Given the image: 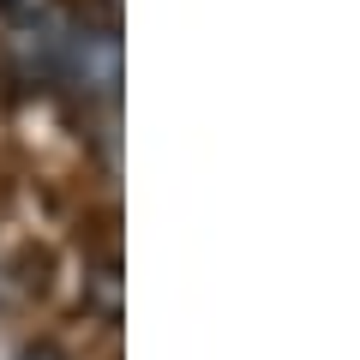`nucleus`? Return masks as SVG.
<instances>
[{"instance_id": "1", "label": "nucleus", "mask_w": 360, "mask_h": 360, "mask_svg": "<svg viewBox=\"0 0 360 360\" xmlns=\"http://www.w3.org/2000/svg\"><path fill=\"white\" fill-rule=\"evenodd\" d=\"M78 18H84V6H72V0H49V6L18 13L6 42H0L6 78L18 90H60V66H66V49L78 37Z\"/></svg>"}, {"instance_id": "2", "label": "nucleus", "mask_w": 360, "mask_h": 360, "mask_svg": "<svg viewBox=\"0 0 360 360\" xmlns=\"http://www.w3.org/2000/svg\"><path fill=\"white\" fill-rule=\"evenodd\" d=\"M60 90L84 108H115L120 103V37L108 18H78V37L66 49L60 66Z\"/></svg>"}, {"instance_id": "3", "label": "nucleus", "mask_w": 360, "mask_h": 360, "mask_svg": "<svg viewBox=\"0 0 360 360\" xmlns=\"http://www.w3.org/2000/svg\"><path fill=\"white\" fill-rule=\"evenodd\" d=\"M90 283H96V312L115 324V319H120V270L103 264V270H90Z\"/></svg>"}, {"instance_id": "4", "label": "nucleus", "mask_w": 360, "mask_h": 360, "mask_svg": "<svg viewBox=\"0 0 360 360\" xmlns=\"http://www.w3.org/2000/svg\"><path fill=\"white\" fill-rule=\"evenodd\" d=\"M13 360H72V354H66L60 342H30V348H18Z\"/></svg>"}, {"instance_id": "5", "label": "nucleus", "mask_w": 360, "mask_h": 360, "mask_svg": "<svg viewBox=\"0 0 360 360\" xmlns=\"http://www.w3.org/2000/svg\"><path fill=\"white\" fill-rule=\"evenodd\" d=\"M6 6H18V0H0V13H6Z\"/></svg>"}]
</instances>
